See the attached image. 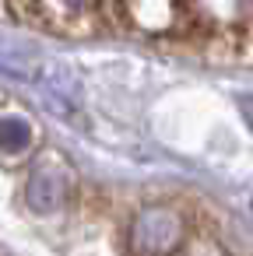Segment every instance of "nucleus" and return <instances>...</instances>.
Returning <instances> with one entry per match:
<instances>
[{
  "label": "nucleus",
  "mask_w": 253,
  "mask_h": 256,
  "mask_svg": "<svg viewBox=\"0 0 253 256\" xmlns=\"http://www.w3.org/2000/svg\"><path fill=\"white\" fill-rule=\"evenodd\" d=\"M123 25H134L151 36H193L204 22L193 4H165V0H141V4H116Z\"/></svg>",
  "instance_id": "nucleus-1"
},
{
  "label": "nucleus",
  "mask_w": 253,
  "mask_h": 256,
  "mask_svg": "<svg viewBox=\"0 0 253 256\" xmlns=\"http://www.w3.org/2000/svg\"><path fill=\"white\" fill-rule=\"evenodd\" d=\"M8 14L32 18L36 25L60 36H95L106 28L99 4H15L8 8Z\"/></svg>",
  "instance_id": "nucleus-2"
}]
</instances>
